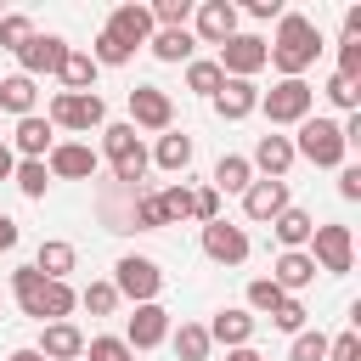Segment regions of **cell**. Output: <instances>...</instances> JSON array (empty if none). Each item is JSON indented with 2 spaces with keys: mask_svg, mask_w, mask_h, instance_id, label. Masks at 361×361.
<instances>
[{
  "mask_svg": "<svg viewBox=\"0 0 361 361\" xmlns=\"http://www.w3.org/2000/svg\"><path fill=\"white\" fill-rule=\"evenodd\" d=\"M316 56H322V28H316V17L282 11V17H276V34L265 39V68H276L282 79H305V73L316 68Z\"/></svg>",
  "mask_w": 361,
  "mask_h": 361,
  "instance_id": "cell-1",
  "label": "cell"
},
{
  "mask_svg": "<svg viewBox=\"0 0 361 361\" xmlns=\"http://www.w3.org/2000/svg\"><path fill=\"white\" fill-rule=\"evenodd\" d=\"M293 141V158H305V164H316V169H344V158H350V147H344V130H338V118H305L299 124V135H288Z\"/></svg>",
  "mask_w": 361,
  "mask_h": 361,
  "instance_id": "cell-2",
  "label": "cell"
},
{
  "mask_svg": "<svg viewBox=\"0 0 361 361\" xmlns=\"http://www.w3.org/2000/svg\"><path fill=\"white\" fill-rule=\"evenodd\" d=\"M107 282H113L118 299H130V305H158V293H164V271H158V259H147V254H124Z\"/></svg>",
  "mask_w": 361,
  "mask_h": 361,
  "instance_id": "cell-3",
  "label": "cell"
},
{
  "mask_svg": "<svg viewBox=\"0 0 361 361\" xmlns=\"http://www.w3.org/2000/svg\"><path fill=\"white\" fill-rule=\"evenodd\" d=\"M310 107H316V90L305 79H276L271 90H259V113L271 118V130L276 124H305Z\"/></svg>",
  "mask_w": 361,
  "mask_h": 361,
  "instance_id": "cell-4",
  "label": "cell"
},
{
  "mask_svg": "<svg viewBox=\"0 0 361 361\" xmlns=\"http://www.w3.org/2000/svg\"><path fill=\"white\" fill-rule=\"evenodd\" d=\"M45 118H51V130H102V124H107V102H102L96 90H85V96L56 90L51 107H45Z\"/></svg>",
  "mask_w": 361,
  "mask_h": 361,
  "instance_id": "cell-5",
  "label": "cell"
},
{
  "mask_svg": "<svg viewBox=\"0 0 361 361\" xmlns=\"http://www.w3.org/2000/svg\"><path fill=\"white\" fill-rule=\"evenodd\" d=\"M305 254L316 259V271L344 276V271L355 265V237H350V226H316L310 243H305Z\"/></svg>",
  "mask_w": 361,
  "mask_h": 361,
  "instance_id": "cell-6",
  "label": "cell"
},
{
  "mask_svg": "<svg viewBox=\"0 0 361 361\" xmlns=\"http://www.w3.org/2000/svg\"><path fill=\"white\" fill-rule=\"evenodd\" d=\"M130 130H152V135L175 130V102H169V90L135 85V90H130Z\"/></svg>",
  "mask_w": 361,
  "mask_h": 361,
  "instance_id": "cell-7",
  "label": "cell"
},
{
  "mask_svg": "<svg viewBox=\"0 0 361 361\" xmlns=\"http://www.w3.org/2000/svg\"><path fill=\"white\" fill-rule=\"evenodd\" d=\"M237 17H243V11H237L231 0H197V6H192V39H197V45H226V39L237 34Z\"/></svg>",
  "mask_w": 361,
  "mask_h": 361,
  "instance_id": "cell-8",
  "label": "cell"
},
{
  "mask_svg": "<svg viewBox=\"0 0 361 361\" xmlns=\"http://www.w3.org/2000/svg\"><path fill=\"white\" fill-rule=\"evenodd\" d=\"M214 62H220V73H226V79H254V73L265 68V39L237 28V34L220 45V56H214Z\"/></svg>",
  "mask_w": 361,
  "mask_h": 361,
  "instance_id": "cell-9",
  "label": "cell"
},
{
  "mask_svg": "<svg viewBox=\"0 0 361 361\" xmlns=\"http://www.w3.org/2000/svg\"><path fill=\"white\" fill-rule=\"evenodd\" d=\"M203 254H209L214 265H243V259L254 254V243H248V231H243V226H231V220L220 214V220H209V226H203Z\"/></svg>",
  "mask_w": 361,
  "mask_h": 361,
  "instance_id": "cell-10",
  "label": "cell"
},
{
  "mask_svg": "<svg viewBox=\"0 0 361 361\" xmlns=\"http://www.w3.org/2000/svg\"><path fill=\"white\" fill-rule=\"evenodd\" d=\"M96 147L90 141H56L51 152H45V169H51V180H90L96 175Z\"/></svg>",
  "mask_w": 361,
  "mask_h": 361,
  "instance_id": "cell-11",
  "label": "cell"
},
{
  "mask_svg": "<svg viewBox=\"0 0 361 361\" xmlns=\"http://www.w3.org/2000/svg\"><path fill=\"white\" fill-rule=\"evenodd\" d=\"M62 56H68V39H62V34H34V39L17 51V73H28V79L39 85L45 73L62 68Z\"/></svg>",
  "mask_w": 361,
  "mask_h": 361,
  "instance_id": "cell-12",
  "label": "cell"
},
{
  "mask_svg": "<svg viewBox=\"0 0 361 361\" xmlns=\"http://www.w3.org/2000/svg\"><path fill=\"white\" fill-rule=\"evenodd\" d=\"M164 338H169V310L164 305H135L130 322H124V344L141 355V350H158Z\"/></svg>",
  "mask_w": 361,
  "mask_h": 361,
  "instance_id": "cell-13",
  "label": "cell"
},
{
  "mask_svg": "<svg viewBox=\"0 0 361 361\" xmlns=\"http://www.w3.org/2000/svg\"><path fill=\"white\" fill-rule=\"evenodd\" d=\"M107 34H113L124 51H141V45H147L158 28H152V11L130 0V6H113V11H107Z\"/></svg>",
  "mask_w": 361,
  "mask_h": 361,
  "instance_id": "cell-14",
  "label": "cell"
},
{
  "mask_svg": "<svg viewBox=\"0 0 361 361\" xmlns=\"http://www.w3.org/2000/svg\"><path fill=\"white\" fill-rule=\"evenodd\" d=\"M288 203H293V197H288V180H259V175H254V180H248V192H243V214H248V220H259V226H271Z\"/></svg>",
  "mask_w": 361,
  "mask_h": 361,
  "instance_id": "cell-15",
  "label": "cell"
},
{
  "mask_svg": "<svg viewBox=\"0 0 361 361\" xmlns=\"http://www.w3.org/2000/svg\"><path fill=\"white\" fill-rule=\"evenodd\" d=\"M293 164H299V158H293V141H288V135H259V141H254L248 169H254L259 180H282Z\"/></svg>",
  "mask_w": 361,
  "mask_h": 361,
  "instance_id": "cell-16",
  "label": "cell"
},
{
  "mask_svg": "<svg viewBox=\"0 0 361 361\" xmlns=\"http://www.w3.org/2000/svg\"><path fill=\"white\" fill-rule=\"evenodd\" d=\"M271 282H276L282 293H293V299H299V288H310V282H316V259H310L305 248H282V254L271 259Z\"/></svg>",
  "mask_w": 361,
  "mask_h": 361,
  "instance_id": "cell-17",
  "label": "cell"
},
{
  "mask_svg": "<svg viewBox=\"0 0 361 361\" xmlns=\"http://www.w3.org/2000/svg\"><path fill=\"white\" fill-rule=\"evenodd\" d=\"M214 113H220L226 124H237V118L259 113V85H254V79H226V85L214 90Z\"/></svg>",
  "mask_w": 361,
  "mask_h": 361,
  "instance_id": "cell-18",
  "label": "cell"
},
{
  "mask_svg": "<svg viewBox=\"0 0 361 361\" xmlns=\"http://www.w3.org/2000/svg\"><path fill=\"white\" fill-rule=\"evenodd\" d=\"M209 344H226V350H243V344H254V316H248L243 305H226V310H214V322H209Z\"/></svg>",
  "mask_w": 361,
  "mask_h": 361,
  "instance_id": "cell-19",
  "label": "cell"
},
{
  "mask_svg": "<svg viewBox=\"0 0 361 361\" xmlns=\"http://www.w3.org/2000/svg\"><path fill=\"white\" fill-rule=\"evenodd\" d=\"M34 350H39L45 361H79V355H85V333H79L73 322H45Z\"/></svg>",
  "mask_w": 361,
  "mask_h": 361,
  "instance_id": "cell-20",
  "label": "cell"
},
{
  "mask_svg": "<svg viewBox=\"0 0 361 361\" xmlns=\"http://www.w3.org/2000/svg\"><path fill=\"white\" fill-rule=\"evenodd\" d=\"M51 147H56V130H51V118H45V113L17 118V130H11V152H23V158H45Z\"/></svg>",
  "mask_w": 361,
  "mask_h": 361,
  "instance_id": "cell-21",
  "label": "cell"
},
{
  "mask_svg": "<svg viewBox=\"0 0 361 361\" xmlns=\"http://www.w3.org/2000/svg\"><path fill=\"white\" fill-rule=\"evenodd\" d=\"M79 265V248L73 243H62V237H45L39 243V254H34V271L45 276V282H68V271Z\"/></svg>",
  "mask_w": 361,
  "mask_h": 361,
  "instance_id": "cell-22",
  "label": "cell"
},
{
  "mask_svg": "<svg viewBox=\"0 0 361 361\" xmlns=\"http://www.w3.org/2000/svg\"><path fill=\"white\" fill-rule=\"evenodd\" d=\"M96 62H90V51H79V45H68V56H62V68H56V79H62V90L68 96H85V90H96Z\"/></svg>",
  "mask_w": 361,
  "mask_h": 361,
  "instance_id": "cell-23",
  "label": "cell"
},
{
  "mask_svg": "<svg viewBox=\"0 0 361 361\" xmlns=\"http://www.w3.org/2000/svg\"><path fill=\"white\" fill-rule=\"evenodd\" d=\"M147 158H152L158 169H169V175H186V164H192V135H186V130H164Z\"/></svg>",
  "mask_w": 361,
  "mask_h": 361,
  "instance_id": "cell-24",
  "label": "cell"
},
{
  "mask_svg": "<svg viewBox=\"0 0 361 361\" xmlns=\"http://www.w3.org/2000/svg\"><path fill=\"white\" fill-rule=\"evenodd\" d=\"M147 51H152L158 62H192V56H197V39H192V28H158V34L147 39Z\"/></svg>",
  "mask_w": 361,
  "mask_h": 361,
  "instance_id": "cell-25",
  "label": "cell"
},
{
  "mask_svg": "<svg viewBox=\"0 0 361 361\" xmlns=\"http://www.w3.org/2000/svg\"><path fill=\"white\" fill-rule=\"evenodd\" d=\"M271 231H276V243H282V248H305V243H310V231H316V220H310V209L288 203V209L271 220Z\"/></svg>",
  "mask_w": 361,
  "mask_h": 361,
  "instance_id": "cell-26",
  "label": "cell"
},
{
  "mask_svg": "<svg viewBox=\"0 0 361 361\" xmlns=\"http://www.w3.org/2000/svg\"><path fill=\"white\" fill-rule=\"evenodd\" d=\"M0 107H6L11 118H28V113L39 107V85H34L28 73H11V79H0Z\"/></svg>",
  "mask_w": 361,
  "mask_h": 361,
  "instance_id": "cell-27",
  "label": "cell"
},
{
  "mask_svg": "<svg viewBox=\"0 0 361 361\" xmlns=\"http://www.w3.org/2000/svg\"><path fill=\"white\" fill-rule=\"evenodd\" d=\"M248 180H254V169H248V158H243V152H226V158L214 164V180H209V186H214L220 197H231V192L243 197V192H248Z\"/></svg>",
  "mask_w": 361,
  "mask_h": 361,
  "instance_id": "cell-28",
  "label": "cell"
},
{
  "mask_svg": "<svg viewBox=\"0 0 361 361\" xmlns=\"http://www.w3.org/2000/svg\"><path fill=\"white\" fill-rule=\"evenodd\" d=\"M11 293H17V310L39 322V305H45V276H39L34 265H17V271H11Z\"/></svg>",
  "mask_w": 361,
  "mask_h": 361,
  "instance_id": "cell-29",
  "label": "cell"
},
{
  "mask_svg": "<svg viewBox=\"0 0 361 361\" xmlns=\"http://www.w3.org/2000/svg\"><path fill=\"white\" fill-rule=\"evenodd\" d=\"M169 344H175V361H209V327L203 322H180V327H169Z\"/></svg>",
  "mask_w": 361,
  "mask_h": 361,
  "instance_id": "cell-30",
  "label": "cell"
},
{
  "mask_svg": "<svg viewBox=\"0 0 361 361\" xmlns=\"http://www.w3.org/2000/svg\"><path fill=\"white\" fill-rule=\"evenodd\" d=\"M220 85H226V73H220L214 56H192V62H186V90H192V96H209V102H214Z\"/></svg>",
  "mask_w": 361,
  "mask_h": 361,
  "instance_id": "cell-31",
  "label": "cell"
},
{
  "mask_svg": "<svg viewBox=\"0 0 361 361\" xmlns=\"http://www.w3.org/2000/svg\"><path fill=\"white\" fill-rule=\"evenodd\" d=\"M11 180H17V192L23 197H45V186H51V169H45V158H17V169H11Z\"/></svg>",
  "mask_w": 361,
  "mask_h": 361,
  "instance_id": "cell-32",
  "label": "cell"
},
{
  "mask_svg": "<svg viewBox=\"0 0 361 361\" xmlns=\"http://www.w3.org/2000/svg\"><path fill=\"white\" fill-rule=\"evenodd\" d=\"M102 152H107V164H118V158L141 152V135L130 130V118H124V124H102Z\"/></svg>",
  "mask_w": 361,
  "mask_h": 361,
  "instance_id": "cell-33",
  "label": "cell"
},
{
  "mask_svg": "<svg viewBox=\"0 0 361 361\" xmlns=\"http://www.w3.org/2000/svg\"><path fill=\"white\" fill-rule=\"evenodd\" d=\"M243 299H248V305H243V310H248V316H271V310H276V305H282V299H288V293H282V288H276V282H271V276H254V282H248V293H243Z\"/></svg>",
  "mask_w": 361,
  "mask_h": 361,
  "instance_id": "cell-34",
  "label": "cell"
},
{
  "mask_svg": "<svg viewBox=\"0 0 361 361\" xmlns=\"http://www.w3.org/2000/svg\"><path fill=\"white\" fill-rule=\"evenodd\" d=\"M79 361H135V350L118 333H96V338H85V355Z\"/></svg>",
  "mask_w": 361,
  "mask_h": 361,
  "instance_id": "cell-35",
  "label": "cell"
},
{
  "mask_svg": "<svg viewBox=\"0 0 361 361\" xmlns=\"http://www.w3.org/2000/svg\"><path fill=\"white\" fill-rule=\"evenodd\" d=\"M158 209H164V226H180V220H192V186H164L158 192Z\"/></svg>",
  "mask_w": 361,
  "mask_h": 361,
  "instance_id": "cell-36",
  "label": "cell"
},
{
  "mask_svg": "<svg viewBox=\"0 0 361 361\" xmlns=\"http://www.w3.org/2000/svg\"><path fill=\"white\" fill-rule=\"evenodd\" d=\"M322 96H327L333 107H344V118H350V113H361V85H355V79H344V73H333V79L322 85Z\"/></svg>",
  "mask_w": 361,
  "mask_h": 361,
  "instance_id": "cell-37",
  "label": "cell"
},
{
  "mask_svg": "<svg viewBox=\"0 0 361 361\" xmlns=\"http://www.w3.org/2000/svg\"><path fill=\"white\" fill-rule=\"evenodd\" d=\"M79 310H90V316H113V310H118V288H113V282H90V288H79Z\"/></svg>",
  "mask_w": 361,
  "mask_h": 361,
  "instance_id": "cell-38",
  "label": "cell"
},
{
  "mask_svg": "<svg viewBox=\"0 0 361 361\" xmlns=\"http://www.w3.org/2000/svg\"><path fill=\"white\" fill-rule=\"evenodd\" d=\"M28 39H34V23H28L23 11H6V17H0V51H11V56H17Z\"/></svg>",
  "mask_w": 361,
  "mask_h": 361,
  "instance_id": "cell-39",
  "label": "cell"
},
{
  "mask_svg": "<svg viewBox=\"0 0 361 361\" xmlns=\"http://www.w3.org/2000/svg\"><path fill=\"white\" fill-rule=\"evenodd\" d=\"M288 361H327V333H322V327H305V333H293V344H288Z\"/></svg>",
  "mask_w": 361,
  "mask_h": 361,
  "instance_id": "cell-40",
  "label": "cell"
},
{
  "mask_svg": "<svg viewBox=\"0 0 361 361\" xmlns=\"http://www.w3.org/2000/svg\"><path fill=\"white\" fill-rule=\"evenodd\" d=\"M152 28H186L192 23V0H152Z\"/></svg>",
  "mask_w": 361,
  "mask_h": 361,
  "instance_id": "cell-41",
  "label": "cell"
},
{
  "mask_svg": "<svg viewBox=\"0 0 361 361\" xmlns=\"http://www.w3.org/2000/svg\"><path fill=\"white\" fill-rule=\"evenodd\" d=\"M130 56H135V51H124L107 28H102V34H96V45H90V62H96V68H124Z\"/></svg>",
  "mask_w": 361,
  "mask_h": 361,
  "instance_id": "cell-42",
  "label": "cell"
},
{
  "mask_svg": "<svg viewBox=\"0 0 361 361\" xmlns=\"http://www.w3.org/2000/svg\"><path fill=\"white\" fill-rule=\"evenodd\" d=\"M192 220H197V226L220 220V192H214V186H192Z\"/></svg>",
  "mask_w": 361,
  "mask_h": 361,
  "instance_id": "cell-43",
  "label": "cell"
},
{
  "mask_svg": "<svg viewBox=\"0 0 361 361\" xmlns=\"http://www.w3.org/2000/svg\"><path fill=\"white\" fill-rule=\"evenodd\" d=\"M305 316H310V310H305V305H299L293 293H288V299H282V305L271 310V322H276L282 333H305Z\"/></svg>",
  "mask_w": 361,
  "mask_h": 361,
  "instance_id": "cell-44",
  "label": "cell"
},
{
  "mask_svg": "<svg viewBox=\"0 0 361 361\" xmlns=\"http://www.w3.org/2000/svg\"><path fill=\"white\" fill-rule=\"evenodd\" d=\"M327 361H361V333L350 327V333H338V338H327Z\"/></svg>",
  "mask_w": 361,
  "mask_h": 361,
  "instance_id": "cell-45",
  "label": "cell"
},
{
  "mask_svg": "<svg viewBox=\"0 0 361 361\" xmlns=\"http://www.w3.org/2000/svg\"><path fill=\"white\" fill-rule=\"evenodd\" d=\"M338 73L361 85V39H344V45H338Z\"/></svg>",
  "mask_w": 361,
  "mask_h": 361,
  "instance_id": "cell-46",
  "label": "cell"
},
{
  "mask_svg": "<svg viewBox=\"0 0 361 361\" xmlns=\"http://www.w3.org/2000/svg\"><path fill=\"white\" fill-rule=\"evenodd\" d=\"M338 197L344 203H361V164H344L338 169Z\"/></svg>",
  "mask_w": 361,
  "mask_h": 361,
  "instance_id": "cell-47",
  "label": "cell"
},
{
  "mask_svg": "<svg viewBox=\"0 0 361 361\" xmlns=\"http://www.w3.org/2000/svg\"><path fill=\"white\" fill-rule=\"evenodd\" d=\"M243 11H248L254 23H276V17H282V0H248Z\"/></svg>",
  "mask_w": 361,
  "mask_h": 361,
  "instance_id": "cell-48",
  "label": "cell"
},
{
  "mask_svg": "<svg viewBox=\"0 0 361 361\" xmlns=\"http://www.w3.org/2000/svg\"><path fill=\"white\" fill-rule=\"evenodd\" d=\"M17 237H23V231H17V220H11V214H0V254H6V248H17Z\"/></svg>",
  "mask_w": 361,
  "mask_h": 361,
  "instance_id": "cell-49",
  "label": "cell"
},
{
  "mask_svg": "<svg viewBox=\"0 0 361 361\" xmlns=\"http://www.w3.org/2000/svg\"><path fill=\"white\" fill-rule=\"evenodd\" d=\"M11 169H17V152H11L6 135H0V180H11Z\"/></svg>",
  "mask_w": 361,
  "mask_h": 361,
  "instance_id": "cell-50",
  "label": "cell"
},
{
  "mask_svg": "<svg viewBox=\"0 0 361 361\" xmlns=\"http://www.w3.org/2000/svg\"><path fill=\"white\" fill-rule=\"evenodd\" d=\"M226 361H265V355H259L254 344H243V350H226Z\"/></svg>",
  "mask_w": 361,
  "mask_h": 361,
  "instance_id": "cell-51",
  "label": "cell"
},
{
  "mask_svg": "<svg viewBox=\"0 0 361 361\" xmlns=\"http://www.w3.org/2000/svg\"><path fill=\"white\" fill-rule=\"evenodd\" d=\"M6 361H45V355H39V350H34V344H23V350H11V355H6Z\"/></svg>",
  "mask_w": 361,
  "mask_h": 361,
  "instance_id": "cell-52",
  "label": "cell"
},
{
  "mask_svg": "<svg viewBox=\"0 0 361 361\" xmlns=\"http://www.w3.org/2000/svg\"><path fill=\"white\" fill-rule=\"evenodd\" d=\"M0 17H6V11H0Z\"/></svg>",
  "mask_w": 361,
  "mask_h": 361,
  "instance_id": "cell-53",
  "label": "cell"
}]
</instances>
